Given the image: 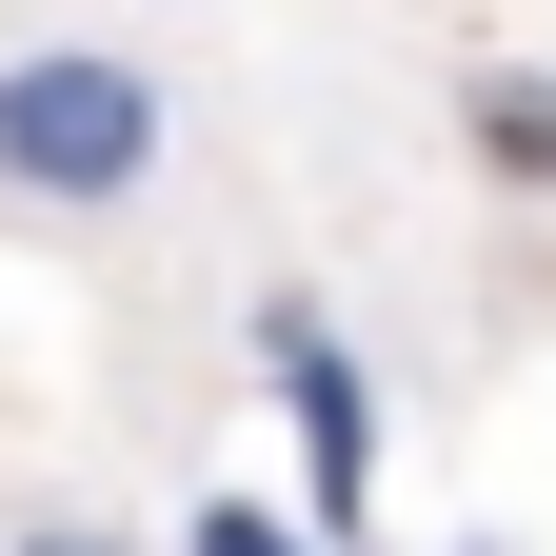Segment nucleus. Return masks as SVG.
<instances>
[{"label":"nucleus","mask_w":556,"mask_h":556,"mask_svg":"<svg viewBox=\"0 0 556 556\" xmlns=\"http://www.w3.org/2000/svg\"><path fill=\"white\" fill-rule=\"evenodd\" d=\"M21 556H119V536H80V517H60V536H21Z\"/></svg>","instance_id":"obj_5"},{"label":"nucleus","mask_w":556,"mask_h":556,"mask_svg":"<svg viewBox=\"0 0 556 556\" xmlns=\"http://www.w3.org/2000/svg\"><path fill=\"white\" fill-rule=\"evenodd\" d=\"M258 358H278V397H299V457H318V536H358V497H378V397H358V358L278 299L258 318Z\"/></svg>","instance_id":"obj_2"},{"label":"nucleus","mask_w":556,"mask_h":556,"mask_svg":"<svg viewBox=\"0 0 556 556\" xmlns=\"http://www.w3.org/2000/svg\"><path fill=\"white\" fill-rule=\"evenodd\" d=\"M199 556H318L299 517H258V497H199Z\"/></svg>","instance_id":"obj_4"},{"label":"nucleus","mask_w":556,"mask_h":556,"mask_svg":"<svg viewBox=\"0 0 556 556\" xmlns=\"http://www.w3.org/2000/svg\"><path fill=\"white\" fill-rule=\"evenodd\" d=\"M477 139H497L517 179H556V100H536V80H477Z\"/></svg>","instance_id":"obj_3"},{"label":"nucleus","mask_w":556,"mask_h":556,"mask_svg":"<svg viewBox=\"0 0 556 556\" xmlns=\"http://www.w3.org/2000/svg\"><path fill=\"white\" fill-rule=\"evenodd\" d=\"M160 179V80L100 40H21L0 60V199H139Z\"/></svg>","instance_id":"obj_1"}]
</instances>
